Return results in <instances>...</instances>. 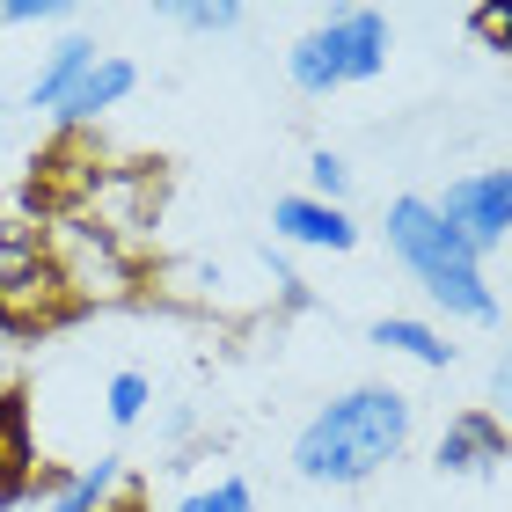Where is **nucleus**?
<instances>
[{"mask_svg":"<svg viewBox=\"0 0 512 512\" xmlns=\"http://www.w3.org/2000/svg\"><path fill=\"white\" fill-rule=\"evenodd\" d=\"M410 447V395L403 388H344L330 395L293 439V476L300 483H322V491H344V483H366L381 476L395 454Z\"/></svg>","mask_w":512,"mask_h":512,"instance_id":"f257e3e1","label":"nucleus"},{"mask_svg":"<svg viewBox=\"0 0 512 512\" xmlns=\"http://www.w3.org/2000/svg\"><path fill=\"white\" fill-rule=\"evenodd\" d=\"M381 227H388L395 264L425 286L432 308H447L454 322H476V330H491V322H498V293H491V278H483V256L432 213V198H417V191L388 198V220Z\"/></svg>","mask_w":512,"mask_h":512,"instance_id":"f03ea898","label":"nucleus"},{"mask_svg":"<svg viewBox=\"0 0 512 512\" xmlns=\"http://www.w3.org/2000/svg\"><path fill=\"white\" fill-rule=\"evenodd\" d=\"M388 52H395V30L381 8H337L330 22H315L286 44V81L300 96H337V88L381 81Z\"/></svg>","mask_w":512,"mask_h":512,"instance_id":"7ed1b4c3","label":"nucleus"},{"mask_svg":"<svg viewBox=\"0 0 512 512\" xmlns=\"http://www.w3.org/2000/svg\"><path fill=\"white\" fill-rule=\"evenodd\" d=\"M44 256H52V271H59V286H66L74 308H118V300L139 293V264L125 256V242H110L103 227H88V220H66Z\"/></svg>","mask_w":512,"mask_h":512,"instance_id":"20e7f679","label":"nucleus"},{"mask_svg":"<svg viewBox=\"0 0 512 512\" xmlns=\"http://www.w3.org/2000/svg\"><path fill=\"white\" fill-rule=\"evenodd\" d=\"M432 213L447 220L476 256H491L512 235V169H469V176H454L447 191L432 198Z\"/></svg>","mask_w":512,"mask_h":512,"instance_id":"39448f33","label":"nucleus"},{"mask_svg":"<svg viewBox=\"0 0 512 512\" xmlns=\"http://www.w3.org/2000/svg\"><path fill=\"white\" fill-rule=\"evenodd\" d=\"M432 461H439V476H498L512 461V432L498 425L491 410H461V417H447Z\"/></svg>","mask_w":512,"mask_h":512,"instance_id":"423d86ee","label":"nucleus"},{"mask_svg":"<svg viewBox=\"0 0 512 512\" xmlns=\"http://www.w3.org/2000/svg\"><path fill=\"white\" fill-rule=\"evenodd\" d=\"M271 235H278V242H293V249L352 256V249H359V220L344 213V205H322V198H308V191H293V198H278V205H271Z\"/></svg>","mask_w":512,"mask_h":512,"instance_id":"0eeeda50","label":"nucleus"},{"mask_svg":"<svg viewBox=\"0 0 512 512\" xmlns=\"http://www.w3.org/2000/svg\"><path fill=\"white\" fill-rule=\"evenodd\" d=\"M44 483H52V469L37 461L30 410H22V395H0V512L44 498Z\"/></svg>","mask_w":512,"mask_h":512,"instance_id":"6e6552de","label":"nucleus"},{"mask_svg":"<svg viewBox=\"0 0 512 512\" xmlns=\"http://www.w3.org/2000/svg\"><path fill=\"white\" fill-rule=\"evenodd\" d=\"M161 198V183L147 169H96V183H88V227H103L110 242H125L139 220H147V205Z\"/></svg>","mask_w":512,"mask_h":512,"instance_id":"1a4fd4ad","label":"nucleus"},{"mask_svg":"<svg viewBox=\"0 0 512 512\" xmlns=\"http://www.w3.org/2000/svg\"><path fill=\"white\" fill-rule=\"evenodd\" d=\"M118 491H125V461L118 454H96L88 469H52L37 512H110Z\"/></svg>","mask_w":512,"mask_h":512,"instance_id":"9d476101","label":"nucleus"},{"mask_svg":"<svg viewBox=\"0 0 512 512\" xmlns=\"http://www.w3.org/2000/svg\"><path fill=\"white\" fill-rule=\"evenodd\" d=\"M132 88H139V66H132V59H118V52H103V59L74 81V96H66L52 118H59V125H96V118H110V110L132 96Z\"/></svg>","mask_w":512,"mask_h":512,"instance_id":"9b49d317","label":"nucleus"},{"mask_svg":"<svg viewBox=\"0 0 512 512\" xmlns=\"http://www.w3.org/2000/svg\"><path fill=\"white\" fill-rule=\"evenodd\" d=\"M96 59H103V44H96V37L66 30L52 52H44V66H37V81H30V96H22V103H30V110H59L66 96H74V81H81Z\"/></svg>","mask_w":512,"mask_h":512,"instance_id":"f8f14e48","label":"nucleus"},{"mask_svg":"<svg viewBox=\"0 0 512 512\" xmlns=\"http://www.w3.org/2000/svg\"><path fill=\"white\" fill-rule=\"evenodd\" d=\"M374 344H381V352H395V359L432 366V374H447V366H454V344L439 337L425 315H381V322H374Z\"/></svg>","mask_w":512,"mask_h":512,"instance_id":"ddd939ff","label":"nucleus"},{"mask_svg":"<svg viewBox=\"0 0 512 512\" xmlns=\"http://www.w3.org/2000/svg\"><path fill=\"white\" fill-rule=\"evenodd\" d=\"M147 410H154V381L139 374V366H118V374L103 381V417H110L118 432H132Z\"/></svg>","mask_w":512,"mask_h":512,"instance_id":"4468645a","label":"nucleus"},{"mask_svg":"<svg viewBox=\"0 0 512 512\" xmlns=\"http://www.w3.org/2000/svg\"><path fill=\"white\" fill-rule=\"evenodd\" d=\"M169 22L191 30V37H235L242 30V0H176Z\"/></svg>","mask_w":512,"mask_h":512,"instance_id":"2eb2a0df","label":"nucleus"},{"mask_svg":"<svg viewBox=\"0 0 512 512\" xmlns=\"http://www.w3.org/2000/svg\"><path fill=\"white\" fill-rule=\"evenodd\" d=\"M176 512H256V491L242 476H220V483H198V491H183Z\"/></svg>","mask_w":512,"mask_h":512,"instance_id":"dca6fc26","label":"nucleus"},{"mask_svg":"<svg viewBox=\"0 0 512 512\" xmlns=\"http://www.w3.org/2000/svg\"><path fill=\"white\" fill-rule=\"evenodd\" d=\"M344 191H352V161L330 154V147H315V154H308V198L344 205Z\"/></svg>","mask_w":512,"mask_h":512,"instance_id":"f3484780","label":"nucleus"},{"mask_svg":"<svg viewBox=\"0 0 512 512\" xmlns=\"http://www.w3.org/2000/svg\"><path fill=\"white\" fill-rule=\"evenodd\" d=\"M74 8L66 0H8L0 8V30H44V22H66Z\"/></svg>","mask_w":512,"mask_h":512,"instance_id":"a211bd4d","label":"nucleus"},{"mask_svg":"<svg viewBox=\"0 0 512 512\" xmlns=\"http://www.w3.org/2000/svg\"><path fill=\"white\" fill-rule=\"evenodd\" d=\"M30 264H44V242H37V235H15V227H0V286H8V278H22Z\"/></svg>","mask_w":512,"mask_h":512,"instance_id":"6ab92c4d","label":"nucleus"},{"mask_svg":"<svg viewBox=\"0 0 512 512\" xmlns=\"http://www.w3.org/2000/svg\"><path fill=\"white\" fill-rule=\"evenodd\" d=\"M469 30L491 44V52L512 59V0H491V8H476V15H469Z\"/></svg>","mask_w":512,"mask_h":512,"instance_id":"aec40b11","label":"nucleus"},{"mask_svg":"<svg viewBox=\"0 0 512 512\" xmlns=\"http://www.w3.org/2000/svg\"><path fill=\"white\" fill-rule=\"evenodd\" d=\"M491 417L512 432V344L498 352V366H491Z\"/></svg>","mask_w":512,"mask_h":512,"instance_id":"412c9836","label":"nucleus"}]
</instances>
